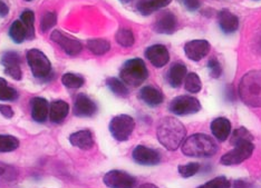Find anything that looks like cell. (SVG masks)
<instances>
[{"label": "cell", "mask_w": 261, "mask_h": 188, "mask_svg": "<svg viewBox=\"0 0 261 188\" xmlns=\"http://www.w3.org/2000/svg\"><path fill=\"white\" fill-rule=\"evenodd\" d=\"M156 135L159 142L168 150H176L186 138L187 129L174 117H164L159 122Z\"/></svg>", "instance_id": "obj_1"}, {"label": "cell", "mask_w": 261, "mask_h": 188, "mask_svg": "<svg viewBox=\"0 0 261 188\" xmlns=\"http://www.w3.org/2000/svg\"><path fill=\"white\" fill-rule=\"evenodd\" d=\"M239 96L250 107H261V69L248 72L240 80Z\"/></svg>", "instance_id": "obj_2"}, {"label": "cell", "mask_w": 261, "mask_h": 188, "mask_svg": "<svg viewBox=\"0 0 261 188\" xmlns=\"http://www.w3.org/2000/svg\"><path fill=\"white\" fill-rule=\"evenodd\" d=\"M218 149L216 140L205 134H193L182 145V152L189 157H211Z\"/></svg>", "instance_id": "obj_3"}, {"label": "cell", "mask_w": 261, "mask_h": 188, "mask_svg": "<svg viewBox=\"0 0 261 188\" xmlns=\"http://www.w3.org/2000/svg\"><path fill=\"white\" fill-rule=\"evenodd\" d=\"M120 77L125 85L139 87L149 77V70L143 60L140 58H133L123 65Z\"/></svg>", "instance_id": "obj_4"}, {"label": "cell", "mask_w": 261, "mask_h": 188, "mask_svg": "<svg viewBox=\"0 0 261 188\" xmlns=\"http://www.w3.org/2000/svg\"><path fill=\"white\" fill-rule=\"evenodd\" d=\"M135 128V120L128 115L115 116L110 122L112 136L118 142H125L132 135Z\"/></svg>", "instance_id": "obj_5"}, {"label": "cell", "mask_w": 261, "mask_h": 188, "mask_svg": "<svg viewBox=\"0 0 261 188\" xmlns=\"http://www.w3.org/2000/svg\"><path fill=\"white\" fill-rule=\"evenodd\" d=\"M27 61L35 77H48L51 72V65L44 52H41L38 49H31L27 52Z\"/></svg>", "instance_id": "obj_6"}, {"label": "cell", "mask_w": 261, "mask_h": 188, "mask_svg": "<svg viewBox=\"0 0 261 188\" xmlns=\"http://www.w3.org/2000/svg\"><path fill=\"white\" fill-rule=\"evenodd\" d=\"M171 113L177 116H187L199 113L201 109V104L199 99L192 96L183 95L175 97L173 101L171 102L170 107H169Z\"/></svg>", "instance_id": "obj_7"}, {"label": "cell", "mask_w": 261, "mask_h": 188, "mask_svg": "<svg viewBox=\"0 0 261 188\" xmlns=\"http://www.w3.org/2000/svg\"><path fill=\"white\" fill-rule=\"evenodd\" d=\"M253 149H254V145L252 143H245V144L237 145L232 150L228 151L227 154H224L221 157L220 163L225 166L238 165V164L245 162L252 155Z\"/></svg>", "instance_id": "obj_8"}, {"label": "cell", "mask_w": 261, "mask_h": 188, "mask_svg": "<svg viewBox=\"0 0 261 188\" xmlns=\"http://www.w3.org/2000/svg\"><path fill=\"white\" fill-rule=\"evenodd\" d=\"M50 39L56 43L69 56H76L82 52L83 45L79 39L68 36L63 32L54 30L50 35Z\"/></svg>", "instance_id": "obj_9"}, {"label": "cell", "mask_w": 261, "mask_h": 188, "mask_svg": "<svg viewBox=\"0 0 261 188\" xmlns=\"http://www.w3.org/2000/svg\"><path fill=\"white\" fill-rule=\"evenodd\" d=\"M104 184L110 188H134L136 179L122 170H111L103 178Z\"/></svg>", "instance_id": "obj_10"}, {"label": "cell", "mask_w": 261, "mask_h": 188, "mask_svg": "<svg viewBox=\"0 0 261 188\" xmlns=\"http://www.w3.org/2000/svg\"><path fill=\"white\" fill-rule=\"evenodd\" d=\"M132 157L136 163L144 166L158 165L161 162V155L158 150L149 148V147L143 145L135 147L132 152Z\"/></svg>", "instance_id": "obj_11"}, {"label": "cell", "mask_w": 261, "mask_h": 188, "mask_svg": "<svg viewBox=\"0 0 261 188\" xmlns=\"http://www.w3.org/2000/svg\"><path fill=\"white\" fill-rule=\"evenodd\" d=\"M211 49L210 43L205 39H195L185 45L186 56L192 61H200L209 54Z\"/></svg>", "instance_id": "obj_12"}, {"label": "cell", "mask_w": 261, "mask_h": 188, "mask_svg": "<svg viewBox=\"0 0 261 188\" xmlns=\"http://www.w3.org/2000/svg\"><path fill=\"white\" fill-rule=\"evenodd\" d=\"M0 62L5 67V72L11 78L16 80L21 79L20 56L15 51H6L0 58Z\"/></svg>", "instance_id": "obj_13"}, {"label": "cell", "mask_w": 261, "mask_h": 188, "mask_svg": "<svg viewBox=\"0 0 261 188\" xmlns=\"http://www.w3.org/2000/svg\"><path fill=\"white\" fill-rule=\"evenodd\" d=\"M145 57L154 67L161 68L170 60L169 50L163 45H153L145 50Z\"/></svg>", "instance_id": "obj_14"}, {"label": "cell", "mask_w": 261, "mask_h": 188, "mask_svg": "<svg viewBox=\"0 0 261 188\" xmlns=\"http://www.w3.org/2000/svg\"><path fill=\"white\" fill-rule=\"evenodd\" d=\"M73 110L79 117H91L97 111V106L85 93H80L75 98Z\"/></svg>", "instance_id": "obj_15"}, {"label": "cell", "mask_w": 261, "mask_h": 188, "mask_svg": "<svg viewBox=\"0 0 261 188\" xmlns=\"http://www.w3.org/2000/svg\"><path fill=\"white\" fill-rule=\"evenodd\" d=\"M177 20L175 15L171 11H164L156 18V21L154 23V29L159 34L170 35L175 32Z\"/></svg>", "instance_id": "obj_16"}, {"label": "cell", "mask_w": 261, "mask_h": 188, "mask_svg": "<svg viewBox=\"0 0 261 188\" xmlns=\"http://www.w3.org/2000/svg\"><path fill=\"white\" fill-rule=\"evenodd\" d=\"M218 22L224 34H233L239 28L238 17L228 9H223L218 15Z\"/></svg>", "instance_id": "obj_17"}, {"label": "cell", "mask_w": 261, "mask_h": 188, "mask_svg": "<svg viewBox=\"0 0 261 188\" xmlns=\"http://www.w3.org/2000/svg\"><path fill=\"white\" fill-rule=\"evenodd\" d=\"M69 142L73 146L83 150L91 149L94 146V137L93 134L88 129L76 132L69 136Z\"/></svg>", "instance_id": "obj_18"}, {"label": "cell", "mask_w": 261, "mask_h": 188, "mask_svg": "<svg viewBox=\"0 0 261 188\" xmlns=\"http://www.w3.org/2000/svg\"><path fill=\"white\" fill-rule=\"evenodd\" d=\"M140 98L151 107H156L164 101V96L161 90L153 86H145L142 88L140 90Z\"/></svg>", "instance_id": "obj_19"}, {"label": "cell", "mask_w": 261, "mask_h": 188, "mask_svg": "<svg viewBox=\"0 0 261 188\" xmlns=\"http://www.w3.org/2000/svg\"><path fill=\"white\" fill-rule=\"evenodd\" d=\"M211 132L219 142H224L231 134V122L224 117H219L211 122Z\"/></svg>", "instance_id": "obj_20"}, {"label": "cell", "mask_w": 261, "mask_h": 188, "mask_svg": "<svg viewBox=\"0 0 261 188\" xmlns=\"http://www.w3.org/2000/svg\"><path fill=\"white\" fill-rule=\"evenodd\" d=\"M186 77H187V66L182 62H175L172 65L167 75L169 84L174 88L180 87L181 84L183 83V80L186 79Z\"/></svg>", "instance_id": "obj_21"}, {"label": "cell", "mask_w": 261, "mask_h": 188, "mask_svg": "<svg viewBox=\"0 0 261 188\" xmlns=\"http://www.w3.org/2000/svg\"><path fill=\"white\" fill-rule=\"evenodd\" d=\"M48 115V102L41 97L32 99V117L35 121L44 122Z\"/></svg>", "instance_id": "obj_22"}, {"label": "cell", "mask_w": 261, "mask_h": 188, "mask_svg": "<svg viewBox=\"0 0 261 188\" xmlns=\"http://www.w3.org/2000/svg\"><path fill=\"white\" fill-rule=\"evenodd\" d=\"M69 111V105L65 101H56L50 107V120L55 124H59L66 118Z\"/></svg>", "instance_id": "obj_23"}, {"label": "cell", "mask_w": 261, "mask_h": 188, "mask_svg": "<svg viewBox=\"0 0 261 188\" xmlns=\"http://www.w3.org/2000/svg\"><path fill=\"white\" fill-rule=\"evenodd\" d=\"M172 0H144L139 4L138 9L142 15L149 16L154 11H158L160 9L164 8L165 6H168Z\"/></svg>", "instance_id": "obj_24"}, {"label": "cell", "mask_w": 261, "mask_h": 188, "mask_svg": "<svg viewBox=\"0 0 261 188\" xmlns=\"http://www.w3.org/2000/svg\"><path fill=\"white\" fill-rule=\"evenodd\" d=\"M9 36L15 43L20 44L27 39V30L21 20H15L9 29Z\"/></svg>", "instance_id": "obj_25"}, {"label": "cell", "mask_w": 261, "mask_h": 188, "mask_svg": "<svg viewBox=\"0 0 261 188\" xmlns=\"http://www.w3.org/2000/svg\"><path fill=\"white\" fill-rule=\"evenodd\" d=\"M87 47L94 55L100 56V55H104V54H106V52L110 51L111 44H110L109 40L97 38V39L88 40Z\"/></svg>", "instance_id": "obj_26"}, {"label": "cell", "mask_w": 261, "mask_h": 188, "mask_svg": "<svg viewBox=\"0 0 261 188\" xmlns=\"http://www.w3.org/2000/svg\"><path fill=\"white\" fill-rule=\"evenodd\" d=\"M106 85L111 89L113 93H115L118 97H127L128 96V89L126 85L123 83L121 79L115 78V77H111L109 79H106Z\"/></svg>", "instance_id": "obj_27"}, {"label": "cell", "mask_w": 261, "mask_h": 188, "mask_svg": "<svg viewBox=\"0 0 261 188\" xmlns=\"http://www.w3.org/2000/svg\"><path fill=\"white\" fill-rule=\"evenodd\" d=\"M18 98V92L13 87L8 85L4 78H0V101L2 102H14Z\"/></svg>", "instance_id": "obj_28"}, {"label": "cell", "mask_w": 261, "mask_h": 188, "mask_svg": "<svg viewBox=\"0 0 261 188\" xmlns=\"http://www.w3.org/2000/svg\"><path fill=\"white\" fill-rule=\"evenodd\" d=\"M252 140H253V136L245 127H240L238 129H236L232 134V136H231V144L234 146L245 144V143H252Z\"/></svg>", "instance_id": "obj_29"}, {"label": "cell", "mask_w": 261, "mask_h": 188, "mask_svg": "<svg viewBox=\"0 0 261 188\" xmlns=\"http://www.w3.org/2000/svg\"><path fill=\"white\" fill-rule=\"evenodd\" d=\"M19 147V140L11 135H0V152L14 151Z\"/></svg>", "instance_id": "obj_30"}, {"label": "cell", "mask_w": 261, "mask_h": 188, "mask_svg": "<svg viewBox=\"0 0 261 188\" xmlns=\"http://www.w3.org/2000/svg\"><path fill=\"white\" fill-rule=\"evenodd\" d=\"M20 20L26 27L27 39H33L35 37V15L32 10L22 11Z\"/></svg>", "instance_id": "obj_31"}, {"label": "cell", "mask_w": 261, "mask_h": 188, "mask_svg": "<svg viewBox=\"0 0 261 188\" xmlns=\"http://www.w3.org/2000/svg\"><path fill=\"white\" fill-rule=\"evenodd\" d=\"M185 86L187 91L191 93H198L202 89V81L195 73H190L187 75Z\"/></svg>", "instance_id": "obj_32"}, {"label": "cell", "mask_w": 261, "mask_h": 188, "mask_svg": "<svg viewBox=\"0 0 261 188\" xmlns=\"http://www.w3.org/2000/svg\"><path fill=\"white\" fill-rule=\"evenodd\" d=\"M115 39L117 44L121 45L122 47H132L135 42L133 32L127 28L120 29V30L116 33Z\"/></svg>", "instance_id": "obj_33"}, {"label": "cell", "mask_w": 261, "mask_h": 188, "mask_svg": "<svg viewBox=\"0 0 261 188\" xmlns=\"http://www.w3.org/2000/svg\"><path fill=\"white\" fill-rule=\"evenodd\" d=\"M62 83L67 88H73V89H76V88H80L84 85L85 80L80 75L68 73V74H65L63 76Z\"/></svg>", "instance_id": "obj_34"}, {"label": "cell", "mask_w": 261, "mask_h": 188, "mask_svg": "<svg viewBox=\"0 0 261 188\" xmlns=\"http://www.w3.org/2000/svg\"><path fill=\"white\" fill-rule=\"evenodd\" d=\"M57 22V16L53 11H48L46 13L43 17H41L40 20V30L43 33H46L50 30V29L56 25Z\"/></svg>", "instance_id": "obj_35"}, {"label": "cell", "mask_w": 261, "mask_h": 188, "mask_svg": "<svg viewBox=\"0 0 261 188\" xmlns=\"http://www.w3.org/2000/svg\"><path fill=\"white\" fill-rule=\"evenodd\" d=\"M230 186L231 183L228 178H225L224 176H219V177L206 181L205 184L199 186L198 188H230Z\"/></svg>", "instance_id": "obj_36"}, {"label": "cell", "mask_w": 261, "mask_h": 188, "mask_svg": "<svg viewBox=\"0 0 261 188\" xmlns=\"http://www.w3.org/2000/svg\"><path fill=\"white\" fill-rule=\"evenodd\" d=\"M179 174L185 178L192 177L200 170V164L199 163H189L187 165H181L177 168Z\"/></svg>", "instance_id": "obj_37"}, {"label": "cell", "mask_w": 261, "mask_h": 188, "mask_svg": "<svg viewBox=\"0 0 261 188\" xmlns=\"http://www.w3.org/2000/svg\"><path fill=\"white\" fill-rule=\"evenodd\" d=\"M207 68H209L210 75L213 78H219L222 74L221 65L216 58H211V59L207 61Z\"/></svg>", "instance_id": "obj_38"}, {"label": "cell", "mask_w": 261, "mask_h": 188, "mask_svg": "<svg viewBox=\"0 0 261 188\" xmlns=\"http://www.w3.org/2000/svg\"><path fill=\"white\" fill-rule=\"evenodd\" d=\"M180 3L189 11H195L200 8V0H180Z\"/></svg>", "instance_id": "obj_39"}, {"label": "cell", "mask_w": 261, "mask_h": 188, "mask_svg": "<svg viewBox=\"0 0 261 188\" xmlns=\"http://www.w3.org/2000/svg\"><path fill=\"white\" fill-rule=\"evenodd\" d=\"M0 114H2L6 118H11L14 116V110L8 105H0Z\"/></svg>", "instance_id": "obj_40"}, {"label": "cell", "mask_w": 261, "mask_h": 188, "mask_svg": "<svg viewBox=\"0 0 261 188\" xmlns=\"http://www.w3.org/2000/svg\"><path fill=\"white\" fill-rule=\"evenodd\" d=\"M9 13V8L8 6L6 5L3 0H0V17H5L7 16Z\"/></svg>", "instance_id": "obj_41"}, {"label": "cell", "mask_w": 261, "mask_h": 188, "mask_svg": "<svg viewBox=\"0 0 261 188\" xmlns=\"http://www.w3.org/2000/svg\"><path fill=\"white\" fill-rule=\"evenodd\" d=\"M233 188H250V184L247 183L246 180L238 179V180H236V181H234Z\"/></svg>", "instance_id": "obj_42"}, {"label": "cell", "mask_w": 261, "mask_h": 188, "mask_svg": "<svg viewBox=\"0 0 261 188\" xmlns=\"http://www.w3.org/2000/svg\"><path fill=\"white\" fill-rule=\"evenodd\" d=\"M139 188H159L156 185L151 184V183H145V184H142L141 186H139Z\"/></svg>", "instance_id": "obj_43"}, {"label": "cell", "mask_w": 261, "mask_h": 188, "mask_svg": "<svg viewBox=\"0 0 261 188\" xmlns=\"http://www.w3.org/2000/svg\"><path fill=\"white\" fill-rule=\"evenodd\" d=\"M120 2H122V3H124V4H128V3L132 2V0H120Z\"/></svg>", "instance_id": "obj_44"}, {"label": "cell", "mask_w": 261, "mask_h": 188, "mask_svg": "<svg viewBox=\"0 0 261 188\" xmlns=\"http://www.w3.org/2000/svg\"><path fill=\"white\" fill-rule=\"evenodd\" d=\"M4 172H5V169L3 167H0V175H3Z\"/></svg>", "instance_id": "obj_45"}, {"label": "cell", "mask_w": 261, "mask_h": 188, "mask_svg": "<svg viewBox=\"0 0 261 188\" xmlns=\"http://www.w3.org/2000/svg\"><path fill=\"white\" fill-rule=\"evenodd\" d=\"M25 2H32V0H25Z\"/></svg>", "instance_id": "obj_46"}, {"label": "cell", "mask_w": 261, "mask_h": 188, "mask_svg": "<svg viewBox=\"0 0 261 188\" xmlns=\"http://www.w3.org/2000/svg\"><path fill=\"white\" fill-rule=\"evenodd\" d=\"M257 2H258V0H257Z\"/></svg>", "instance_id": "obj_47"}]
</instances>
